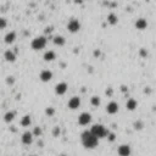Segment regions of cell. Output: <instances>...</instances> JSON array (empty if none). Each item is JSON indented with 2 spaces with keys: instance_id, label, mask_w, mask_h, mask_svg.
I'll use <instances>...</instances> for the list:
<instances>
[{
  "instance_id": "6da1fadb",
  "label": "cell",
  "mask_w": 156,
  "mask_h": 156,
  "mask_svg": "<svg viewBox=\"0 0 156 156\" xmlns=\"http://www.w3.org/2000/svg\"><path fill=\"white\" fill-rule=\"evenodd\" d=\"M81 140L86 149H95L99 145V139H97L89 131H84L81 134Z\"/></svg>"
},
{
  "instance_id": "7a4b0ae2",
  "label": "cell",
  "mask_w": 156,
  "mask_h": 156,
  "mask_svg": "<svg viewBox=\"0 0 156 156\" xmlns=\"http://www.w3.org/2000/svg\"><path fill=\"white\" fill-rule=\"evenodd\" d=\"M93 136H94L97 139H102V138H106L109 131L102 126V124H93L90 131H89Z\"/></svg>"
},
{
  "instance_id": "3957f363",
  "label": "cell",
  "mask_w": 156,
  "mask_h": 156,
  "mask_svg": "<svg viewBox=\"0 0 156 156\" xmlns=\"http://www.w3.org/2000/svg\"><path fill=\"white\" fill-rule=\"evenodd\" d=\"M46 43H48L46 37L39 36V37H36V38L32 40V43H30V46H32L33 50H41V49L45 48Z\"/></svg>"
},
{
  "instance_id": "277c9868",
  "label": "cell",
  "mask_w": 156,
  "mask_h": 156,
  "mask_svg": "<svg viewBox=\"0 0 156 156\" xmlns=\"http://www.w3.org/2000/svg\"><path fill=\"white\" fill-rule=\"evenodd\" d=\"M67 29L70 30L71 33H77L78 30L81 29V22L78 20H76V18H72L67 23Z\"/></svg>"
},
{
  "instance_id": "5b68a950",
  "label": "cell",
  "mask_w": 156,
  "mask_h": 156,
  "mask_svg": "<svg viewBox=\"0 0 156 156\" xmlns=\"http://www.w3.org/2000/svg\"><path fill=\"white\" fill-rule=\"evenodd\" d=\"M91 122V115L89 112H82L78 117V123L81 126H87Z\"/></svg>"
},
{
  "instance_id": "8992f818",
  "label": "cell",
  "mask_w": 156,
  "mask_h": 156,
  "mask_svg": "<svg viewBox=\"0 0 156 156\" xmlns=\"http://www.w3.org/2000/svg\"><path fill=\"white\" fill-rule=\"evenodd\" d=\"M70 110H77L81 106V98L79 97H72L67 104Z\"/></svg>"
},
{
  "instance_id": "52a82bcc",
  "label": "cell",
  "mask_w": 156,
  "mask_h": 156,
  "mask_svg": "<svg viewBox=\"0 0 156 156\" xmlns=\"http://www.w3.org/2000/svg\"><path fill=\"white\" fill-rule=\"evenodd\" d=\"M67 88H68L67 83L60 82V83H57V84L55 86V93H56L57 95H64L65 93L67 91Z\"/></svg>"
},
{
  "instance_id": "ba28073f",
  "label": "cell",
  "mask_w": 156,
  "mask_h": 156,
  "mask_svg": "<svg viewBox=\"0 0 156 156\" xmlns=\"http://www.w3.org/2000/svg\"><path fill=\"white\" fill-rule=\"evenodd\" d=\"M117 152H118L120 156H129L131 152H132V150H131V147H129L128 144H122V145H120V147H118Z\"/></svg>"
},
{
  "instance_id": "9c48e42d",
  "label": "cell",
  "mask_w": 156,
  "mask_h": 156,
  "mask_svg": "<svg viewBox=\"0 0 156 156\" xmlns=\"http://www.w3.org/2000/svg\"><path fill=\"white\" fill-rule=\"evenodd\" d=\"M39 78H40V81H41V82L46 83V82L51 81V78H53V72H51L50 70H43V71L40 72Z\"/></svg>"
},
{
  "instance_id": "30bf717a",
  "label": "cell",
  "mask_w": 156,
  "mask_h": 156,
  "mask_svg": "<svg viewBox=\"0 0 156 156\" xmlns=\"http://www.w3.org/2000/svg\"><path fill=\"white\" fill-rule=\"evenodd\" d=\"M118 109H120L118 104L116 101H111V102L107 104V106H106V112L110 113V115H115V113L118 112Z\"/></svg>"
},
{
  "instance_id": "8fae6325",
  "label": "cell",
  "mask_w": 156,
  "mask_h": 156,
  "mask_svg": "<svg viewBox=\"0 0 156 156\" xmlns=\"http://www.w3.org/2000/svg\"><path fill=\"white\" fill-rule=\"evenodd\" d=\"M21 140H22V143L23 144H26V145H30L33 143V136H32V132H25L23 134H22V137H21Z\"/></svg>"
},
{
  "instance_id": "7c38bea8",
  "label": "cell",
  "mask_w": 156,
  "mask_h": 156,
  "mask_svg": "<svg viewBox=\"0 0 156 156\" xmlns=\"http://www.w3.org/2000/svg\"><path fill=\"white\" fill-rule=\"evenodd\" d=\"M4 59L7 62H15L16 61V54L14 53L12 50H6L5 54H4Z\"/></svg>"
},
{
  "instance_id": "4fadbf2b",
  "label": "cell",
  "mask_w": 156,
  "mask_h": 156,
  "mask_svg": "<svg viewBox=\"0 0 156 156\" xmlns=\"http://www.w3.org/2000/svg\"><path fill=\"white\" fill-rule=\"evenodd\" d=\"M43 59H44V61H46V62H51V61H54V60L56 59V54L54 53L53 50H48V51H45V53H44Z\"/></svg>"
},
{
  "instance_id": "5bb4252c",
  "label": "cell",
  "mask_w": 156,
  "mask_h": 156,
  "mask_svg": "<svg viewBox=\"0 0 156 156\" xmlns=\"http://www.w3.org/2000/svg\"><path fill=\"white\" fill-rule=\"evenodd\" d=\"M15 39H16V33L15 32H9L4 37V41L6 44H12L15 41Z\"/></svg>"
},
{
  "instance_id": "9a60e30c",
  "label": "cell",
  "mask_w": 156,
  "mask_h": 156,
  "mask_svg": "<svg viewBox=\"0 0 156 156\" xmlns=\"http://www.w3.org/2000/svg\"><path fill=\"white\" fill-rule=\"evenodd\" d=\"M136 27H137V29H140V30L145 29V28L148 27L147 20H145V18H138V20L136 21Z\"/></svg>"
},
{
  "instance_id": "2e32d148",
  "label": "cell",
  "mask_w": 156,
  "mask_h": 156,
  "mask_svg": "<svg viewBox=\"0 0 156 156\" xmlns=\"http://www.w3.org/2000/svg\"><path fill=\"white\" fill-rule=\"evenodd\" d=\"M137 106H138V102H137V100H134V99H129L126 102V107L129 111H134V110L137 109Z\"/></svg>"
},
{
  "instance_id": "e0dca14e",
  "label": "cell",
  "mask_w": 156,
  "mask_h": 156,
  "mask_svg": "<svg viewBox=\"0 0 156 156\" xmlns=\"http://www.w3.org/2000/svg\"><path fill=\"white\" fill-rule=\"evenodd\" d=\"M53 41H54V44L57 45V46H62V45H65L66 43V39L62 37V36H55L53 38Z\"/></svg>"
},
{
  "instance_id": "ac0fdd59",
  "label": "cell",
  "mask_w": 156,
  "mask_h": 156,
  "mask_svg": "<svg viewBox=\"0 0 156 156\" xmlns=\"http://www.w3.org/2000/svg\"><path fill=\"white\" fill-rule=\"evenodd\" d=\"M107 22H109L111 26L117 25V22H118V17H117V15H116V14H113V12L109 14V15H107Z\"/></svg>"
},
{
  "instance_id": "d6986e66",
  "label": "cell",
  "mask_w": 156,
  "mask_h": 156,
  "mask_svg": "<svg viewBox=\"0 0 156 156\" xmlns=\"http://www.w3.org/2000/svg\"><path fill=\"white\" fill-rule=\"evenodd\" d=\"M15 116H16V112H15V111H7L5 115H4V121H5L6 123H10V122L14 121Z\"/></svg>"
},
{
  "instance_id": "ffe728a7",
  "label": "cell",
  "mask_w": 156,
  "mask_h": 156,
  "mask_svg": "<svg viewBox=\"0 0 156 156\" xmlns=\"http://www.w3.org/2000/svg\"><path fill=\"white\" fill-rule=\"evenodd\" d=\"M30 123H32V118H30L29 115H25L22 117V120H21V124H22L23 127H28Z\"/></svg>"
},
{
  "instance_id": "44dd1931",
  "label": "cell",
  "mask_w": 156,
  "mask_h": 156,
  "mask_svg": "<svg viewBox=\"0 0 156 156\" xmlns=\"http://www.w3.org/2000/svg\"><path fill=\"white\" fill-rule=\"evenodd\" d=\"M90 104L93 106H95V107H98L100 104H101V100H100V97H97V95H94V97H91V99H90Z\"/></svg>"
},
{
  "instance_id": "7402d4cb",
  "label": "cell",
  "mask_w": 156,
  "mask_h": 156,
  "mask_svg": "<svg viewBox=\"0 0 156 156\" xmlns=\"http://www.w3.org/2000/svg\"><path fill=\"white\" fill-rule=\"evenodd\" d=\"M143 127H144V123L141 121H136L133 123V128L136 131H140V129H143Z\"/></svg>"
},
{
  "instance_id": "603a6c76",
  "label": "cell",
  "mask_w": 156,
  "mask_h": 156,
  "mask_svg": "<svg viewBox=\"0 0 156 156\" xmlns=\"http://www.w3.org/2000/svg\"><path fill=\"white\" fill-rule=\"evenodd\" d=\"M54 113H55V109L54 107H46L45 109V115L46 116H49V117H51V116H54Z\"/></svg>"
},
{
  "instance_id": "cb8c5ba5",
  "label": "cell",
  "mask_w": 156,
  "mask_h": 156,
  "mask_svg": "<svg viewBox=\"0 0 156 156\" xmlns=\"http://www.w3.org/2000/svg\"><path fill=\"white\" fill-rule=\"evenodd\" d=\"M60 134H61V128H60L59 126H55L54 129H53V136H54L55 138H57Z\"/></svg>"
},
{
  "instance_id": "d4e9b609",
  "label": "cell",
  "mask_w": 156,
  "mask_h": 156,
  "mask_svg": "<svg viewBox=\"0 0 156 156\" xmlns=\"http://www.w3.org/2000/svg\"><path fill=\"white\" fill-rule=\"evenodd\" d=\"M41 133H43V131H41V128H40V127H36V128H34V131L32 132V136L39 137V136H41Z\"/></svg>"
},
{
  "instance_id": "484cf974",
  "label": "cell",
  "mask_w": 156,
  "mask_h": 156,
  "mask_svg": "<svg viewBox=\"0 0 156 156\" xmlns=\"http://www.w3.org/2000/svg\"><path fill=\"white\" fill-rule=\"evenodd\" d=\"M7 26V21L5 17H0V29H4Z\"/></svg>"
},
{
  "instance_id": "4316f807",
  "label": "cell",
  "mask_w": 156,
  "mask_h": 156,
  "mask_svg": "<svg viewBox=\"0 0 156 156\" xmlns=\"http://www.w3.org/2000/svg\"><path fill=\"white\" fill-rule=\"evenodd\" d=\"M107 140L111 141V143H112V141H115V140H116V134H115V133H110V132H109V134H107Z\"/></svg>"
},
{
  "instance_id": "83f0119b",
  "label": "cell",
  "mask_w": 156,
  "mask_h": 156,
  "mask_svg": "<svg viewBox=\"0 0 156 156\" xmlns=\"http://www.w3.org/2000/svg\"><path fill=\"white\" fill-rule=\"evenodd\" d=\"M6 83H7V84H10V86H12L14 83H15V77L14 76H7L6 77Z\"/></svg>"
},
{
  "instance_id": "f1b7e54d",
  "label": "cell",
  "mask_w": 156,
  "mask_h": 156,
  "mask_svg": "<svg viewBox=\"0 0 156 156\" xmlns=\"http://www.w3.org/2000/svg\"><path fill=\"white\" fill-rule=\"evenodd\" d=\"M53 29H54L53 26H48V27L45 28V30H44V33H45V34H50L51 32H53Z\"/></svg>"
},
{
  "instance_id": "f546056e",
  "label": "cell",
  "mask_w": 156,
  "mask_h": 156,
  "mask_svg": "<svg viewBox=\"0 0 156 156\" xmlns=\"http://www.w3.org/2000/svg\"><path fill=\"white\" fill-rule=\"evenodd\" d=\"M105 93H106V95H107V97H111V95H112V93H113V90H112V88H107Z\"/></svg>"
},
{
  "instance_id": "4dcf8cb0",
  "label": "cell",
  "mask_w": 156,
  "mask_h": 156,
  "mask_svg": "<svg viewBox=\"0 0 156 156\" xmlns=\"http://www.w3.org/2000/svg\"><path fill=\"white\" fill-rule=\"evenodd\" d=\"M140 55L141 56H147L148 55V51L145 50V49H140Z\"/></svg>"
},
{
  "instance_id": "1f68e13d",
  "label": "cell",
  "mask_w": 156,
  "mask_h": 156,
  "mask_svg": "<svg viewBox=\"0 0 156 156\" xmlns=\"http://www.w3.org/2000/svg\"><path fill=\"white\" fill-rule=\"evenodd\" d=\"M100 55H101V51H100V50H99V49H98V50H95V51H94V56H95V57H97V56H98V57H99V56H100Z\"/></svg>"
},
{
  "instance_id": "d6a6232c",
  "label": "cell",
  "mask_w": 156,
  "mask_h": 156,
  "mask_svg": "<svg viewBox=\"0 0 156 156\" xmlns=\"http://www.w3.org/2000/svg\"><path fill=\"white\" fill-rule=\"evenodd\" d=\"M121 90H122L123 93H126V91H128V87H126V86H121Z\"/></svg>"
},
{
  "instance_id": "836d02e7",
  "label": "cell",
  "mask_w": 156,
  "mask_h": 156,
  "mask_svg": "<svg viewBox=\"0 0 156 156\" xmlns=\"http://www.w3.org/2000/svg\"><path fill=\"white\" fill-rule=\"evenodd\" d=\"M61 156H65V155H61Z\"/></svg>"
},
{
  "instance_id": "e575fe53",
  "label": "cell",
  "mask_w": 156,
  "mask_h": 156,
  "mask_svg": "<svg viewBox=\"0 0 156 156\" xmlns=\"http://www.w3.org/2000/svg\"><path fill=\"white\" fill-rule=\"evenodd\" d=\"M30 156H34V155H30Z\"/></svg>"
}]
</instances>
